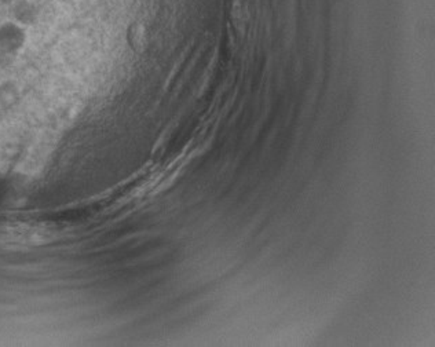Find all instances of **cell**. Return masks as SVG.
<instances>
[{
	"label": "cell",
	"mask_w": 435,
	"mask_h": 347,
	"mask_svg": "<svg viewBox=\"0 0 435 347\" xmlns=\"http://www.w3.org/2000/svg\"><path fill=\"white\" fill-rule=\"evenodd\" d=\"M28 41L26 26L17 21H6L0 25V48L17 56Z\"/></svg>",
	"instance_id": "6da1fadb"
},
{
	"label": "cell",
	"mask_w": 435,
	"mask_h": 347,
	"mask_svg": "<svg viewBox=\"0 0 435 347\" xmlns=\"http://www.w3.org/2000/svg\"><path fill=\"white\" fill-rule=\"evenodd\" d=\"M13 16H14V21L20 22L21 25H24V26H28V25H32L36 22L38 10H36V6L29 0H14Z\"/></svg>",
	"instance_id": "7a4b0ae2"
},
{
	"label": "cell",
	"mask_w": 435,
	"mask_h": 347,
	"mask_svg": "<svg viewBox=\"0 0 435 347\" xmlns=\"http://www.w3.org/2000/svg\"><path fill=\"white\" fill-rule=\"evenodd\" d=\"M21 98L19 86L14 82H4L0 84V106L13 108Z\"/></svg>",
	"instance_id": "3957f363"
},
{
	"label": "cell",
	"mask_w": 435,
	"mask_h": 347,
	"mask_svg": "<svg viewBox=\"0 0 435 347\" xmlns=\"http://www.w3.org/2000/svg\"><path fill=\"white\" fill-rule=\"evenodd\" d=\"M14 54H10L0 48V68H7L14 62Z\"/></svg>",
	"instance_id": "277c9868"
}]
</instances>
